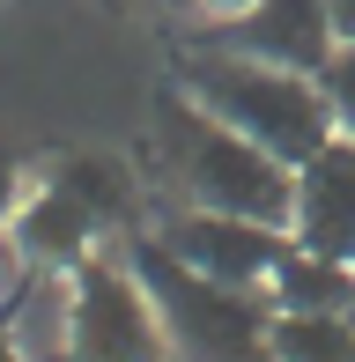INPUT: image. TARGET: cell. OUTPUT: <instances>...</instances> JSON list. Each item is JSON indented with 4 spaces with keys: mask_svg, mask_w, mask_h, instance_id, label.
I'll list each match as a JSON object with an SVG mask.
<instances>
[{
    "mask_svg": "<svg viewBox=\"0 0 355 362\" xmlns=\"http://www.w3.org/2000/svg\"><path fill=\"white\" fill-rule=\"evenodd\" d=\"M156 156H163V177H170V192L185 207L289 229L296 170L274 163L260 141L230 134V126H222L215 111H200L192 96H163V111H156Z\"/></svg>",
    "mask_w": 355,
    "mask_h": 362,
    "instance_id": "6da1fadb",
    "label": "cell"
},
{
    "mask_svg": "<svg viewBox=\"0 0 355 362\" xmlns=\"http://www.w3.org/2000/svg\"><path fill=\"white\" fill-rule=\"evenodd\" d=\"M185 96L200 111H215L230 134L260 141L274 163H311L341 126H333V104L318 89V74L296 67H274V59H245V52H222V45H200L185 67Z\"/></svg>",
    "mask_w": 355,
    "mask_h": 362,
    "instance_id": "7a4b0ae2",
    "label": "cell"
},
{
    "mask_svg": "<svg viewBox=\"0 0 355 362\" xmlns=\"http://www.w3.org/2000/svg\"><path fill=\"white\" fill-rule=\"evenodd\" d=\"M126 267L141 274L170 362H274V303L267 288H230L215 274L185 267L163 237H141Z\"/></svg>",
    "mask_w": 355,
    "mask_h": 362,
    "instance_id": "3957f363",
    "label": "cell"
},
{
    "mask_svg": "<svg viewBox=\"0 0 355 362\" xmlns=\"http://www.w3.org/2000/svg\"><path fill=\"white\" fill-rule=\"evenodd\" d=\"M67 362H170L156 303L126 259H82L67 303Z\"/></svg>",
    "mask_w": 355,
    "mask_h": 362,
    "instance_id": "277c9868",
    "label": "cell"
},
{
    "mask_svg": "<svg viewBox=\"0 0 355 362\" xmlns=\"http://www.w3.org/2000/svg\"><path fill=\"white\" fill-rule=\"evenodd\" d=\"M156 237H163L185 267L215 274V281H230V288H267L274 267H281V252H289V229L245 222V215H207V207H178Z\"/></svg>",
    "mask_w": 355,
    "mask_h": 362,
    "instance_id": "5b68a950",
    "label": "cell"
},
{
    "mask_svg": "<svg viewBox=\"0 0 355 362\" xmlns=\"http://www.w3.org/2000/svg\"><path fill=\"white\" fill-rule=\"evenodd\" d=\"M207 45L245 52V59H274V67H296V74H318L341 52L326 0H252L245 15H222Z\"/></svg>",
    "mask_w": 355,
    "mask_h": 362,
    "instance_id": "8992f818",
    "label": "cell"
},
{
    "mask_svg": "<svg viewBox=\"0 0 355 362\" xmlns=\"http://www.w3.org/2000/svg\"><path fill=\"white\" fill-rule=\"evenodd\" d=\"M289 237H296L303 252L355 259V141H348V134H333L311 163H296Z\"/></svg>",
    "mask_w": 355,
    "mask_h": 362,
    "instance_id": "52a82bcc",
    "label": "cell"
},
{
    "mask_svg": "<svg viewBox=\"0 0 355 362\" xmlns=\"http://www.w3.org/2000/svg\"><path fill=\"white\" fill-rule=\"evenodd\" d=\"M8 237H15V259H23V267L74 274L82 259H96V237H104V222H96L89 207L74 200V192H59L52 177H45V185H30V200L15 207Z\"/></svg>",
    "mask_w": 355,
    "mask_h": 362,
    "instance_id": "ba28073f",
    "label": "cell"
},
{
    "mask_svg": "<svg viewBox=\"0 0 355 362\" xmlns=\"http://www.w3.org/2000/svg\"><path fill=\"white\" fill-rule=\"evenodd\" d=\"M67 303H74V274H52V267H30L0 288L23 362H67Z\"/></svg>",
    "mask_w": 355,
    "mask_h": 362,
    "instance_id": "9c48e42d",
    "label": "cell"
},
{
    "mask_svg": "<svg viewBox=\"0 0 355 362\" xmlns=\"http://www.w3.org/2000/svg\"><path fill=\"white\" fill-rule=\"evenodd\" d=\"M267 303L274 310H341V318H355V259L303 252V244L289 237L281 267H274V281H267Z\"/></svg>",
    "mask_w": 355,
    "mask_h": 362,
    "instance_id": "30bf717a",
    "label": "cell"
},
{
    "mask_svg": "<svg viewBox=\"0 0 355 362\" xmlns=\"http://www.w3.org/2000/svg\"><path fill=\"white\" fill-rule=\"evenodd\" d=\"M274 362H355V318H341V310H274Z\"/></svg>",
    "mask_w": 355,
    "mask_h": 362,
    "instance_id": "8fae6325",
    "label": "cell"
},
{
    "mask_svg": "<svg viewBox=\"0 0 355 362\" xmlns=\"http://www.w3.org/2000/svg\"><path fill=\"white\" fill-rule=\"evenodd\" d=\"M52 185L74 192L104 229L134 215V177H126V163H111V156H59L52 163Z\"/></svg>",
    "mask_w": 355,
    "mask_h": 362,
    "instance_id": "7c38bea8",
    "label": "cell"
},
{
    "mask_svg": "<svg viewBox=\"0 0 355 362\" xmlns=\"http://www.w3.org/2000/svg\"><path fill=\"white\" fill-rule=\"evenodd\" d=\"M318 89H326V104H333V126L355 141V45H341V52L318 67Z\"/></svg>",
    "mask_w": 355,
    "mask_h": 362,
    "instance_id": "4fadbf2b",
    "label": "cell"
},
{
    "mask_svg": "<svg viewBox=\"0 0 355 362\" xmlns=\"http://www.w3.org/2000/svg\"><path fill=\"white\" fill-rule=\"evenodd\" d=\"M30 200V177H23V156H15L8 141H0V229L15 222V207Z\"/></svg>",
    "mask_w": 355,
    "mask_h": 362,
    "instance_id": "5bb4252c",
    "label": "cell"
},
{
    "mask_svg": "<svg viewBox=\"0 0 355 362\" xmlns=\"http://www.w3.org/2000/svg\"><path fill=\"white\" fill-rule=\"evenodd\" d=\"M326 8H333V37L355 45V0H326Z\"/></svg>",
    "mask_w": 355,
    "mask_h": 362,
    "instance_id": "9a60e30c",
    "label": "cell"
},
{
    "mask_svg": "<svg viewBox=\"0 0 355 362\" xmlns=\"http://www.w3.org/2000/svg\"><path fill=\"white\" fill-rule=\"evenodd\" d=\"M0 362H23V340H15V325H8V310H0Z\"/></svg>",
    "mask_w": 355,
    "mask_h": 362,
    "instance_id": "2e32d148",
    "label": "cell"
},
{
    "mask_svg": "<svg viewBox=\"0 0 355 362\" xmlns=\"http://www.w3.org/2000/svg\"><path fill=\"white\" fill-rule=\"evenodd\" d=\"M200 8H207V15H245L252 0H200Z\"/></svg>",
    "mask_w": 355,
    "mask_h": 362,
    "instance_id": "e0dca14e",
    "label": "cell"
},
{
    "mask_svg": "<svg viewBox=\"0 0 355 362\" xmlns=\"http://www.w3.org/2000/svg\"><path fill=\"white\" fill-rule=\"evenodd\" d=\"M0 288H8V281H0Z\"/></svg>",
    "mask_w": 355,
    "mask_h": 362,
    "instance_id": "ac0fdd59",
    "label": "cell"
}]
</instances>
